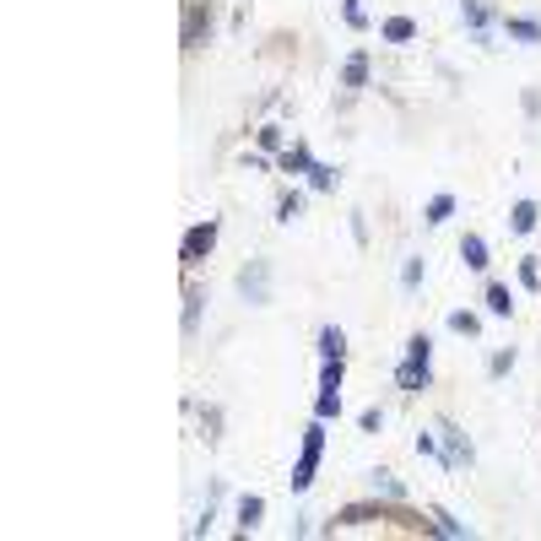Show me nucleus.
I'll return each instance as SVG.
<instances>
[{"label": "nucleus", "instance_id": "obj_1", "mask_svg": "<svg viewBox=\"0 0 541 541\" xmlns=\"http://www.w3.org/2000/svg\"><path fill=\"white\" fill-rule=\"evenodd\" d=\"M428 385H434V336L417 331V336L406 341V358L396 363V390H401V396H423Z\"/></svg>", "mask_w": 541, "mask_h": 541}, {"label": "nucleus", "instance_id": "obj_2", "mask_svg": "<svg viewBox=\"0 0 541 541\" xmlns=\"http://www.w3.org/2000/svg\"><path fill=\"white\" fill-rule=\"evenodd\" d=\"M401 515V504H390V499H363V504H341L325 526H320V536H336V531H358V526H374V520H396Z\"/></svg>", "mask_w": 541, "mask_h": 541}, {"label": "nucleus", "instance_id": "obj_3", "mask_svg": "<svg viewBox=\"0 0 541 541\" xmlns=\"http://www.w3.org/2000/svg\"><path fill=\"white\" fill-rule=\"evenodd\" d=\"M325 417H314L309 428H303V450H298V466H293V477H287V488L293 493H309L314 488V471H320V455H325Z\"/></svg>", "mask_w": 541, "mask_h": 541}, {"label": "nucleus", "instance_id": "obj_4", "mask_svg": "<svg viewBox=\"0 0 541 541\" xmlns=\"http://www.w3.org/2000/svg\"><path fill=\"white\" fill-rule=\"evenodd\" d=\"M217 233H222V222H217V217H206V222L184 228V238H179V266H184V271H195V266L217 249Z\"/></svg>", "mask_w": 541, "mask_h": 541}, {"label": "nucleus", "instance_id": "obj_5", "mask_svg": "<svg viewBox=\"0 0 541 541\" xmlns=\"http://www.w3.org/2000/svg\"><path fill=\"white\" fill-rule=\"evenodd\" d=\"M211 38V0H184V27H179V49H201Z\"/></svg>", "mask_w": 541, "mask_h": 541}, {"label": "nucleus", "instance_id": "obj_6", "mask_svg": "<svg viewBox=\"0 0 541 541\" xmlns=\"http://www.w3.org/2000/svg\"><path fill=\"white\" fill-rule=\"evenodd\" d=\"M439 444H444V455H439V466H450V471H461V466H471L477 461V450H471V439L450 423V417H439Z\"/></svg>", "mask_w": 541, "mask_h": 541}, {"label": "nucleus", "instance_id": "obj_7", "mask_svg": "<svg viewBox=\"0 0 541 541\" xmlns=\"http://www.w3.org/2000/svg\"><path fill=\"white\" fill-rule=\"evenodd\" d=\"M238 298L244 303H271V260H249L244 271H238Z\"/></svg>", "mask_w": 541, "mask_h": 541}, {"label": "nucleus", "instance_id": "obj_8", "mask_svg": "<svg viewBox=\"0 0 541 541\" xmlns=\"http://www.w3.org/2000/svg\"><path fill=\"white\" fill-rule=\"evenodd\" d=\"M461 22H466V27H471V33L488 43V38H493V22H499V11H493L488 0H461Z\"/></svg>", "mask_w": 541, "mask_h": 541}, {"label": "nucleus", "instance_id": "obj_9", "mask_svg": "<svg viewBox=\"0 0 541 541\" xmlns=\"http://www.w3.org/2000/svg\"><path fill=\"white\" fill-rule=\"evenodd\" d=\"M314 163H320V157L309 152V141H293V146H282V152H276V168H282V173H293V179H298V173L309 179V168H314Z\"/></svg>", "mask_w": 541, "mask_h": 541}, {"label": "nucleus", "instance_id": "obj_10", "mask_svg": "<svg viewBox=\"0 0 541 541\" xmlns=\"http://www.w3.org/2000/svg\"><path fill=\"white\" fill-rule=\"evenodd\" d=\"M428 531H434V536H450V541H471V536H477L466 520H455V515H444V509H428Z\"/></svg>", "mask_w": 541, "mask_h": 541}, {"label": "nucleus", "instance_id": "obj_11", "mask_svg": "<svg viewBox=\"0 0 541 541\" xmlns=\"http://www.w3.org/2000/svg\"><path fill=\"white\" fill-rule=\"evenodd\" d=\"M499 33L515 43H541V22L536 16H499Z\"/></svg>", "mask_w": 541, "mask_h": 541}, {"label": "nucleus", "instance_id": "obj_12", "mask_svg": "<svg viewBox=\"0 0 541 541\" xmlns=\"http://www.w3.org/2000/svg\"><path fill=\"white\" fill-rule=\"evenodd\" d=\"M341 87H347V92H363V87H368V49H352V54H347Z\"/></svg>", "mask_w": 541, "mask_h": 541}, {"label": "nucleus", "instance_id": "obj_13", "mask_svg": "<svg viewBox=\"0 0 541 541\" xmlns=\"http://www.w3.org/2000/svg\"><path fill=\"white\" fill-rule=\"evenodd\" d=\"M233 515H238V536H249V531H260V520H266V499H260V493H244Z\"/></svg>", "mask_w": 541, "mask_h": 541}, {"label": "nucleus", "instance_id": "obj_14", "mask_svg": "<svg viewBox=\"0 0 541 541\" xmlns=\"http://www.w3.org/2000/svg\"><path fill=\"white\" fill-rule=\"evenodd\" d=\"M368 488H374L379 499H390V504H406V482H401L396 471H385V466H379V471H368Z\"/></svg>", "mask_w": 541, "mask_h": 541}, {"label": "nucleus", "instance_id": "obj_15", "mask_svg": "<svg viewBox=\"0 0 541 541\" xmlns=\"http://www.w3.org/2000/svg\"><path fill=\"white\" fill-rule=\"evenodd\" d=\"M461 260H466V271H488L493 260H488V238L482 233H466L461 238Z\"/></svg>", "mask_w": 541, "mask_h": 541}, {"label": "nucleus", "instance_id": "obj_16", "mask_svg": "<svg viewBox=\"0 0 541 541\" xmlns=\"http://www.w3.org/2000/svg\"><path fill=\"white\" fill-rule=\"evenodd\" d=\"M482 303H488V314H493V320H509V314H515V293H509L504 282H488Z\"/></svg>", "mask_w": 541, "mask_h": 541}, {"label": "nucleus", "instance_id": "obj_17", "mask_svg": "<svg viewBox=\"0 0 541 541\" xmlns=\"http://www.w3.org/2000/svg\"><path fill=\"white\" fill-rule=\"evenodd\" d=\"M536 222H541L536 201H515V206H509V233H536Z\"/></svg>", "mask_w": 541, "mask_h": 541}, {"label": "nucleus", "instance_id": "obj_18", "mask_svg": "<svg viewBox=\"0 0 541 541\" xmlns=\"http://www.w3.org/2000/svg\"><path fill=\"white\" fill-rule=\"evenodd\" d=\"M201 303H206V287H201V282H190V287H184V336H195V331H201Z\"/></svg>", "mask_w": 541, "mask_h": 541}, {"label": "nucleus", "instance_id": "obj_19", "mask_svg": "<svg viewBox=\"0 0 541 541\" xmlns=\"http://www.w3.org/2000/svg\"><path fill=\"white\" fill-rule=\"evenodd\" d=\"M314 352H320V363L347 358V336H341V325H325V331H320V341H314Z\"/></svg>", "mask_w": 541, "mask_h": 541}, {"label": "nucleus", "instance_id": "obj_20", "mask_svg": "<svg viewBox=\"0 0 541 541\" xmlns=\"http://www.w3.org/2000/svg\"><path fill=\"white\" fill-rule=\"evenodd\" d=\"M379 38H385V43H412V38H417V22H412V16H385Z\"/></svg>", "mask_w": 541, "mask_h": 541}, {"label": "nucleus", "instance_id": "obj_21", "mask_svg": "<svg viewBox=\"0 0 541 541\" xmlns=\"http://www.w3.org/2000/svg\"><path fill=\"white\" fill-rule=\"evenodd\" d=\"M314 417H325V423H331V417H341V385H325V379H320V396H314Z\"/></svg>", "mask_w": 541, "mask_h": 541}, {"label": "nucleus", "instance_id": "obj_22", "mask_svg": "<svg viewBox=\"0 0 541 541\" xmlns=\"http://www.w3.org/2000/svg\"><path fill=\"white\" fill-rule=\"evenodd\" d=\"M450 217H455V195H434V201L423 206V222H428V228H444Z\"/></svg>", "mask_w": 541, "mask_h": 541}, {"label": "nucleus", "instance_id": "obj_23", "mask_svg": "<svg viewBox=\"0 0 541 541\" xmlns=\"http://www.w3.org/2000/svg\"><path fill=\"white\" fill-rule=\"evenodd\" d=\"M341 184V168H331V163H314L309 168V190H320V195H331Z\"/></svg>", "mask_w": 541, "mask_h": 541}, {"label": "nucleus", "instance_id": "obj_24", "mask_svg": "<svg viewBox=\"0 0 541 541\" xmlns=\"http://www.w3.org/2000/svg\"><path fill=\"white\" fill-rule=\"evenodd\" d=\"M303 217V190H282L276 195V222H298Z\"/></svg>", "mask_w": 541, "mask_h": 541}, {"label": "nucleus", "instance_id": "obj_25", "mask_svg": "<svg viewBox=\"0 0 541 541\" xmlns=\"http://www.w3.org/2000/svg\"><path fill=\"white\" fill-rule=\"evenodd\" d=\"M423 276H428V260H423V255H412V260L401 266V287H406V293H417V287H423Z\"/></svg>", "mask_w": 541, "mask_h": 541}, {"label": "nucleus", "instance_id": "obj_26", "mask_svg": "<svg viewBox=\"0 0 541 541\" xmlns=\"http://www.w3.org/2000/svg\"><path fill=\"white\" fill-rule=\"evenodd\" d=\"M450 331H455V336H482V314L455 309V314H450Z\"/></svg>", "mask_w": 541, "mask_h": 541}, {"label": "nucleus", "instance_id": "obj_27", "mask_svg": "<svg viewBox=\"0 0 541 541\" xmlns=\"http://www.w3.org/2000/svg\"><path fill=\"white\" fill-rule=\"evenodd\" d=\"M255 141H260V152H271V157H276V152L287 146V135H282V125H260V130H255Z\"/></svg>", "mask_w": 541, "mask_h": 541}, {"label": "nucleus", "instance_id": "obj_28", "mask_svg": "<svg viewBox=\"0 0 541 541\" xmlns=\"http://www.w3.org/2000/svg\"><path fill=\"white\" fill-rule=\"evenodd\" d=\"M509 368H515V347H499L488 358V379H509Z\"/></svg>", "mask_w": 541, "mask_h": 541}, {"label": "nucleus", "instance_id": "obj_29", "mask_svg": "<svg viewBox=\"0 0 541 541\" xmlns=\"http://www.w3.org/2000/svg\"><path fill=\"white\" fill-rule=\"evenodd\" d=\"M520 287H526V293H541V255H526V260H520Z\"/></svg>", "mask_w": 541, "mask_h": 541}, {"label": "nucleus", "instance_id": "obj_30", "mask_svg": "<svg viewBox=\"0 0 541 541\" xmlns=\"http://www.w3.org/2000/svg\"><path fill=\"white\" fill-rule=\"evenodd\" d=\"M195 412H201V428H206V439L217 444V439H222V434H217V428H222V406H195Z\"/></svg>", "mask_w": 541, "mask_h": 541}, {"label": "nucleus", "instance_id": "obj_31", "mask_svg": "<svg viewBox=\"0 0 541 541\" xmlns=\"http://www.w3.org/2000/svg\"><path fill=\"white\" fill-rule=\"evenodd\" d=\"M412 450H417V455H428V461H439V455H444V444H439V428H434V434H417V439H412Z\"/></svg>", "mask_w": 541, "mask_h": 541}, {"label": "nucleus", "instance_id": "obj_32", "mask_svg": "<svg viewBox=\"0 0 541 541\" xmlns=\"http://www.w3.org/2000/svg\"><path fill=\"white\" fill-rule=\"evenodd\" d=\"M341 16H347V27H352V33H363V27H368V11H363V0H341Z\"/></svg>", "mask_w": 541, "mask_h": 541}, {"label": "nucleus", "instance_id": "obj_33", "mask_svg": "<svg viewBox=\"0 0 541 541\" xmlns=\"http://www.w3.org/2000/svg\"><path fill=\"white\" fill-rule=\"evenodd\" d=\"M358 428H363V434H379V428H385V412H379V406H363V412H358Z\"/></svg>", "mask_w": 541, "mask_h": 541}, {"label": "nucleus", "instance_id": "obj_34", "mask_svg": "<svg viewBox=\"0 0 541 541\" xmlns=\"http://www.w3.org/2000/svg\"><path fill=\"white\" fill-rule=\"evenodd\" d=\"M520 108H526V119H541V92H536V87H526V98H520Z\"/></svg>", "mask_w": 541, "mask_h": 541}, {"label": "nucleus", "instance_id": "obj_35", "mask_svg": "<svg viewBox=\"0 0 541 541\" xmlns=\"http://www.w3.org/2000/svg\"><path fill=\"white\" fill-rule=\"evenodd\" d=\"M244 168H255V173H266V168H271V152H244Z\"/></svg>", "mask_w": 541, "mask_h": 541}]
</instances>
